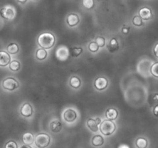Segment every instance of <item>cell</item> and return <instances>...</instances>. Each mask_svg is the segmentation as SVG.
Listing matches in <instances>:
<instances>
[{"mask_svg": "<svg viewBox=\"0 0 158 148\" xmlns=\"http://www.w3.org/2000/svg\"><path fill=\"white\" fill-rule=\"evenodd\" d=\"M68 54H70L68 49L65 48V47H60L57 51L56 55H57V58L60 61H65L68 59Z\"/></svg>", "mask_w": 158, "mask_h": 148, "instance_id": "obj_13", "label": "cell"}, {"mask_svg": "<svg viewBox=\"0 0 158 148\" xmlns=\"http://www.w3.org/2000/svg\"><path fill=\"white\" fill-rule=\"evenodd\" d=\"M153 114L156 116H158V105L155 106V107L153 108Z\"/></svg>", "mask_w": 158, "mask_h": 148, "instance_id": "obj_34", "label": "cell"}, {"mask_svg": "<svg viewBox=\"0 0 158 148\" xmlns=\"http://www.w3.org/2000/svg\"><path fill=\"white\" fill-rule=\"evenodd\" d=\"M95 43L98 44V46L99 47H103L106 44V39L102 36H98L95 40Z\"/></svg>", "mask_w": 158, "mask_h": 148, "instance_id": "obj_29", "label": "cell"}, {"mask_svg": "<svg viewBox=\"0 0 158 148\" xmlns=\"http://www.w3.org/2000/svg\"><path fill=\"white\" fill-rule=\"evenodd\" d=\"M153 101L154 103H158V94L157 93H156V94L153 95Z\"/></svg>", "mask_w": 158, "mask_h": 148, "instance_id": "obj_33", "label": "cell"}, {"mask_svg": "<svg viewBox=\"0 0 158 148\" xmlns=\"http://www.w3.org/2000/svg\"><path fill=\"white\" fill-rule=\"evenodd\" d=\"M20 148H32V147L30 146V145H26L25 144V145H23V146H21Z\"/></svg>", "mask_w": 158, "mask_h": 148, "instance_id": "obj_36", "label": "cell"}, {"mask_svg": "<svg viewBox=\"0 0 158 148\" xmlns=\"http://www.w3.org/2000/svg\"><path fill=\"white\" fill-rule=\"evenodd\" d=\"M98 48L99 47L98 46V44L95 42H91L89 45V51H92V52H97L98 51Z\"/></svg>", "mask_w": 158, "mask_h": 148, "instance_id": "obj_28", "label": "cell"}, {"mask_svg": "<svg viewBox=\"0 0 158 148\" xmlns=\"http://www.w3.org/2000/svg\"><path fill=\"white\" fill-rule=\"evenodd\" d=\"M47 56H48V52H47V51L46 50H44V49L40 48V49H38L37 51H36V57L38 60L40 61L44 60V59L47 57Z\"/></svg>", "mask_w": 158, "mask_h": 148, "instance_id": "obj_22", "label": "cell"}, {"mask_svg": "<svg viewBox=\"0 0 158 148\" xmlns=\"http://www.w3.org/2000/svg\"><path fill=\"white\" fill-rule=\"evenodd\" d=\"M139 16L143 20H149L153 17V13L150 8L143 7L139 10Z\"/></svg>", "mask_w": 158, "mask_h": 148, "instance_id": "obj_8", "label": "cell"}, {"mask_svg": "<svg viewBox=\"0 0 158 148\" xmlns=\"http://www.w3.org/2000/svg\"><path fill=\"white\" fill-rule=\"evenodd\" d=\"M118 116V111L114 108H109L106 112V117L109 120H114Z\"/></svg>", "mask_w": 158, "mask_h": 148, "instance_id": "obj_16", "label": "cell"}, {"mask_svg": "<svg viewBox=\"0 0 158 148\" xmlns=\"http://www.w3.org/2000/svg\"><path fill=\"white\" fill-rule=\"evenodd\" d=\"M27 0H17V2H19V3H22V4H24L27 2Z\"/></svg>", "mask_w": 158, "mask_h": 148, "instance_id": "obj_35", "label": "cell"}, {"mask_svg": "<svg viewBox=\"0 0 158 148\" xmlns=\"http://www.w3.org/2000/svg\"><path fill=\"white\" fill-rule=\"evenodd\" d=\"M80 23L79 16L75 13H71L67 16V23L69 27H74Z\"/></svg>", "mask_w": 158, "mask_h": 148, "instance_id": "obj_10", "label": "cell"}, {"mask_svg": "<svg viewBox=\"0 0 158 148\" xmlns=\"http://www.w3.org/2000/svg\"><path fill=\"white\" fill-rule=\"evenodd\" d=\"M20 63H19L18 61L16 60L12 61L10 63V65H9V68H10V69L13 71H18L20 69Z\"/></svg>", "mask_w": 158, "mask_h": 148, "instance_id": "obj_24", "label": "cell"}, {"mask_svg": "<svg viewBox=\"0 0 158 148\" xmlns=\"http://www.w3.org/2000/svg\"><path fill=\"white\" fill-rule=\"evenodd\" d=\"M7 52L10 54H16L19 52V46L15 43H10L7 46Z\"/></svg>", "mask_w": 158, "mask_h": 148, "instance_id": "obj_17", "label": "cell"}, {"mask_svg": "<svg viewBox=\"0 0 158 148\" xmlns=\"http://www.w3.org/2000/svg\"><path fill=\"white\" fill-rule=\"evenodd\" d=\"M0 16L6 20H11L15 18L16 11L12 6H6L0 10Z\"/></svg>", "mask_w": 158, "mask_h": 148, "instance_id": "obj_4", "label": "cell"}, {"mask_svg": "<svg viewBox=\"0 0 158 148\" xmlns=\"http://www.w3.org/2000/svg\"><path fill=\"white\" fill-rule=\"evenodd\" d=\"M118 148H130V146H127V145L123 144V145H121V146H119V147H118Z\"/></svg>", "mask_w": 158, "mask_h": 148, "instance_id": "obj_37", "label": "cell"}, {"mask_svg": "<svg viewBox=\"0 0 158 148\" xmlns=\"http://www.w3.org/2000/svg\"><path fill=\"white\" fill-rule=\"evenodd\" d=\"M92 143L95 146H100L104 143V139L101 135H95L92 138Z\"/></svg>", "mask_w": 158, "mask_h": 148, "instance_id": "obj_20", "label": "cell"}, {"mask_svg": "<svg viewBox=\"0 0 158 148\" xmlns=\"http://www.w3.org/2000/svg\"><path fill=\"white\" fill-rule=\"evenodd\" d=\"M153 53H154V55L158 58V44L155 45L154 48H153Z\"/></svg>", "mask_w": 158, "mask_h": 148, "instance_id": "obj_31", "label": "cell"}, {"mask_svg": "<svg viewBox=\"0 0 158 148\" xmlns=\"http://www.w3.org/2000/svg\"><path fill=\"white\" fill-rule=\"evenodd\" d=\"M101 123V120L98 117L95 119L89 118V120H87V125L89 126V129H91L93 132H97L98 130V124Z\"/></svg>", "mask_w": 158, "mask_h": 148, "instance_id": "obj_9", "label": "cell"}, {"mask_svg": "<svg viewBox=\"0 0 158 148\" xmlns=\"http://www.w3.org/2000/svg\"><path fill=\"white\" fill-rule=\"evenodd\" d=\"M136 146L137 148H147L148 146V141L144 137H139L136 140Z\"/></svg>", "mask_w": 158, "mask_h": 148, "instance_id": "obj_19", "label": "cell"}, {"mask_svg": "<svg viewBox=\"0 0 158 148\" xmlns=\"http://www.w3.org/2000/svg\"><path fill=\"white\" fill-rule=\"evenodd\" d=\"M34 143L39 148H46L51 143V137L48 134L41 133L36 136L34 138Z\"/></svg>", "mask_w": 158, "mask_h": 148, "instance_id": "obj_3", "label": "cell"}, {"mask_svg": "<svg viewBox=\"0 0 158 148\" xmlns=\"http://www.w3.org/2000/svg\"><path fill=\"white\" fill-rule=\"evenodd\" d=\"M108 80L104 77H98L95 79V82H94V85H95V88L99 91L104 90L107 88L108 86Z\"/></svg>", "mask_w": 158, "mask_h": 148, "instance_id": "obj_6", "label": "cell"}, {"mask_svg": "<svg viewBox=\"0 0 158 148\" xmlns=\"http://www.w3.org/2000/svg\"><path fill=\"white\" fill-rule=\"evenodd\" d=\"M130 27H123L122 29V32L124 33V34H127V33H129V32H130Z\"/></svg>", "mask_w": 158, "mask_h": 148, "instance_id": "obj_32", "label": "cell"}, {"mask_svg": "<svg viewBox=\"0 0 158 148\" xmlns=\"http://www.w3.org/2000/svg\"><path fill=\"white\" fill-rule=\"evenodd\" d=\"M82 4L88 10L92 9L94 7V5H95L93 0H82Z\"/></svg>", "mask_w": 158, "mask_h": 148, "instance_id": "obj_26", "label": "cell"}, {"mask_svg": "<svg viewBox=\"0 0 158 148\" xmlns=\"http://www.w3.org/2000/svg\"><path fill=\"white\" fill-rule=\"evenodd\" d=\"M37 43L43 49H50L55 44V37L51 33H42L37 38Z\"/></svg>", "mask_w": 158, "mask_h": 148, "instance_id": "obj_1", "label": "cell"}, {"mask_svg": "<svg viewBox=\"0 0 158 148\" xmlns=\"http://www.w3.org/2000/svg\"><path fill=\"white\" fill-rule=\"evenodd\" d=\"M22 140L26 145H31L34 142V137L33 134L30 132H27L23 135Z\"/></svg>", "mask_w": 158, "mask_h": 148, "instance_id": "obj_15", "label": "cell"}, {"mask_svg": "<svg viewBox=\"0 0 158 148\" xmlns=\"http://www.w3.org/2000/svg\"><path fill=\"white\" fill-rule=\"evenodd\" d=\"M150 72L154 77L158 78V62L153 64L150 68Z\"/></svg>", "mask_w": 158, "mask_h": 148, "instance_id": "obj_27", "label": "cell"}, {"mask_svg": "<svg viewBox=\"0 0 158 148\" xmlns=\"http://www.w3.org/2000/svg\"><path fill=\"white\" fill-rule=\"evenodd\" d=\"M82 48L81 47H72L69 50V53L71 57H78L82 53Z\"/></svg>", "mask_w": 158, "mask_h": 148, "instance_id": "obj_23", "label": "cell"}, {"mask_svg": "<svg viewBox=\"0 0 158 148\" xmlns=\"http://www.w3.org/2000/svg\"><path fill=\"white\" fill-rule=\"evenodd\" d=\"M21 115L23 117H30L33 114V107L29 103H25L23 105L20 109Z\"/></svg>", "mask_w": 158, "mask_h": 148, "instance_id": "obj_12", "label": "cell"}, {"mask_svg": "<svg viewBox=\"0 0 158 148\" xmlns=\"http://www.w3.org/2000/svg\"><path fill=\"white\" fill-rule=\"evenodd\" d=\"M70 85L74 88H78L81 86V80L77 76H73L70 79Z\"/></svg>", "mask_w": 158, "mask_h": 148, "instance_id": "obj_21", "label": "cell"}, {"mask_svg": "<svg viewBox=\"0 0 158 148\" xmlns=\"http://www.w3.org/2000/svg\"><path fill=\"white\" fill-rule=\"evenodd\" d=\"M5 148H18V145L14 140H10L6 143Z\"/></svg>", "mask_w": 158, "mask_h": 148, "instance_id": "obj_30", "label": "cell"}, {"mask_svg": "<svg viewBox=\"0 0 158 148\" xmlns=\"http://www.w3.org/2000/svg\"><path fill=\"white\" fill-rule=\"evenodd\" d=\"M2 88L8 91H14L19 87V83L13 78H7L2 81Z\"/></svg>", "mask_w": 158, "mask_h": 148, "instance_id": "obj_5", "label": "cell"}, {"mask_svg": "<svg viewBox=\"0 0 158 148\" xmlns=\"http://www.w3.org/2000/svg\"><path fill=\"white\" fill-rule=\"evenodd\" d=\"M11 62L10 54L5 51H0V67H6Z\"/></svg>", "mask_w": 158, "mask_h": 148, "instance_id": "obj_7", "label": "cell"}, {"mask_svg": "<svg viewBox=\"0 0 158 148\" xmlns=\"http://www.w3.org/2000/svg\"><path fill=\"white\" fill-rule=\"evenodd\" d=\"M77 118V113L74 109H67L64 113V119L68 123H72Z\"/></svg>", "mask_w": 158, "mask_h": 148, "instance_id": "obj_11", "label": "cell"}, {"mask_svg": "<svg viewBox=\"0 0 158 148\" xmlns=\"http://www.w3.org/2000/svg\"><path fill=\"white\" fill-rule=\"evenodd\" d=\"M115 128H116L115 124L112 121V120H106L100 123L99 130L101 131V133L103 135L110 136L115 132Z\"/></svg>", "mask_w": 158, "mask_h": 148, "instance_id": "obj_2", "label": "cell"}, {"mask_svg": "<svg viewBox=\"0 0 158 148\" xmlns=\"http://www.w3.org/2000/svg\"><path fill=\"white\" fill-rule=\"evenodd\" d=\"M119 48V46H118V40L115 39V37L112 38V39L109 40V44H108V49L110 52H115L117 51Z\"/></svg>", "mask_w": 158, "mask_h": 148, "instance_id": "obj_14", "label": "cell"}, {"mask_svg": "<svg viewBox=\"0 0 158 148\" xmlns=\"http://www.w3.org/2000/svg\"><path fill=\"white\" fill-rule=\"evenodd\" d=\"M62 124L58 120H54L51 123V129L54 133H58L61 130Z\"/></svg>", "mask_w": 158, "mask_h": 148, "instance_id": "obj_18", "label": "cell"}, {"mask_svg": "<svg viewBox=\"0 0 158 148\" xmlns=\"http://www.w3.org/2000/svg\"><path fill=\"white\" fill-rule=\"evenodd\" d=\"M133 24L136 27H142L143 25V22L139 16H135L133 18Z\"/></svg>", "mask_w": 158, "mask_h": 148, "instance_id": "obj_25", "label": "cell"}]
</instances>
